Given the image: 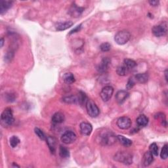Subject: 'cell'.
I'll use <instances>...</instances> for the list:
<instances>
[{"label": "cell", "mask_w": 168, "mask_h": 168, "mask_svg": "<svg viewBox=\"0 0 168 168\" xmlns=\"http://www.w3.org/2000/svg\"><path fill=\"white\" fill-rule=\"evenodd\" d=\"M98 138V142H100V144L104 146H110L116 142L117 137H116L112 132H104L100 134Z\"/></svg>", "instance_id": "1"}, {"label": "cell", "mask_w": 168, "mask_h": 168, "mask_svg": "<svg viewBox=\"0 0 168 168\" xmlns=\"http://www.w3.org/2000/svg\"><path fill=\"white\" fill-rule=\"evenodd\" d=\"M1 122L4 127H9L13 125L14 118L13 111L11 108H6L1 115Z\"/></svg>", "instance_id": "2"}, {"label": "cell", "mask_w": 168, "mask_h": 168, "mask_svg": "<svg viewBox=\"0 0 168 168\" xmlns=\"http://www.w3.org/2000/svg\"><path fill=\"white\" fill-rule=\"evenodd\" d=\"M114 160L125 165H130L133 162L132 155L127 152H119L115 154Z\"/></svg>", "instance_id": "3"}, {"label": "cell", "mask_w": 168, "mask_h": 168, "mask_svg": "<svg viewBox=\"0 0 168 168\" xmlns=\"http://www.w3.org/2000/svg\"><path fill=\"white\" fill-rule=\"evenodd\" d=\"M131 38V34L127 30H122L118 32L114 37V40L118 45H124L127 43Z\"/></svg>", "instance_id": "4"}, {"label": "cell", "mask_w": 168, "mask_h": 168, "mask_svg": "<svg viewBox=\"0 0 168 168\" xmlns=\"http://www.w3.org/2000/svg\"><path fill=\"white\" fill-rule=\"evenodd\" d=\"M85 107L88 114L92 118H96L100 114V110H99L96 103L92 100L89 99V100L87 101Z\"/></svg>", "instance_id": "5"}, {"label": "cell", "mask_w": 168, "mask_h": 168, "mask_svg": "<svg viewBox=\"0 0 168 168\" xmlns=\"http://www.w3.org/2000/svg\"><path fill=\"white\" fill-rule=\"evenodd\" d=\"M77 136L76 133L72 131H67L61 137V141L66 145H70L76 141Z\"/></svg>", "instance_id": "6"}, {"label": "cell", "mask_w": 168, "mask_h": 168, "mask_svg": "<svg viewBox=\"0 0 168 168\" xmlns=\"http://www.w3.org/2000/svg\"><path fill=\"white\" fill-rule=\"evenodd\" d=\"M114 93V89L113 87L110 85L105 86L104 88H103L100 93V96L102 98V100L104 102L108 101L111 97H113Z\"/></svg>", "instance_id": "7"}, {"label": "cell", "mask_w": 168, "mask_h": 168, "mask_svg": "<svg viewBox=\"0 0 168 168\" xmlns=\"http://www.w3.org/2000/svg\"><path fill=\"white\" fill-rule=\"evenodd\" d=\"M152 32L153 34L157 37V38H160V37L164 36L167 33V25L166 24H161L159 25L154 26L152 29Z\"/></svg>", "instance_id": "8"}, {"label": "cell", "mask_w": 168, "mask_h": 168, "mask_svg": "<svg viewBox=\"0 0 168 168\" xmlns=\"http://www.w3.org/2000/svg\"><path fill=\"white\" fill-rule=\"evenodd\" d=\"M132 120L127 116L120 117L117 120V126L121 129H128L132 126Z\"/></svg>", "instance_id": "9"}, {"label": "cell", "mask_w": 168, "mask_h": 168, "mask_svg": "<svg viewBox=\"0 0 168 168\" xmlns=\"http://www.w3.org/2000/svg\"><path fill=\"white\" fill-rule=\"evenodd\" d=\"M129 96V93L126 90H120L118 91L116 95V100L117 103L120 104H123L125 102Z\"/></svg>", "instance_id": "10"}, {"label": "cell", "mask_w": 168, "mask_h": 168, "mask_svg": "<svg viewBox=\"0 0 168 168\" xmlns=\"http://www.w3.org/2000/svg\"><path fill=\"white\" fill-rule=\"evenodd\" d=\"M80 132L83 135L85 136H89L91 135L92 131H93V127L91 124L88 122H82L80 123L79 126Z\"/></svg>", "instance_id": "11"}, {"label": "cell", "mask_w": 168, "mask_h": 168, "mask_svg": "<svg viewBox=\"0 0 168 168\" xmlns=\"http://www.w3.org/2000/svg\"><path fill=\"white\" fill-rule=\"evenodd\" d=\"M110 64V59L108 57H104L102 59L101 63L97 66V70L100 73H104L107 72L108 69L109 65Z\"/></svg>", "instance_id": "12"}, {"label": "cell", "mask_w": 168, "mask_h": 168, "mask_svg": "<svg viewBox=\"0 0 168 168\" xmlns=\"http://www.w3.org/2000/svg\"><path fill=\"white\" fill-rule=\"evenodd\" d=\"M84 10L83 7H78L77 5L74 4L68 11V13L73 17H78L83 13Z\"/></svg>", "instance_id": "13"}, {"label": "cell", "mask_w": 168, "mask_h": 168, "mask_svg": "<svg viewBox=\"0 0 168 168\" xmlns=\"http://www.w3.org/2000/svg\"><path fill=\"white\" fill-rule=\"evenodd\" d=\"M13 2L12 1H0V14L3 15L7 12L13 5Z\"/></svg>", "instance_id": "14"}, {"label": "cell", "mask_w": 168, "mask_h": 168, "mask_svg": "<svg viewBox=\"0 0 168 168\" xmlns=\"http://www.w3.org/2000/svg\"><path fill=\"white\" fill-rule=\"evenodd\" d=\"M154 161V156L153 154L150 152L147 151L145 153L144 156H143L142 160V164H144L145 166H150Z\"/></svg>", "instance_id": "15"}, {"label": "cell", "mask_w": 168, "mask_h": 168, "mask_svg": "<svg viewBox=\"0 0 168 168\" xmlns=\"http://www.w3.org/2000/svg\"><path fill=\"white\" fill-rule=\"evenodd\" d=\"M136 82L139 84H146L149 78L148 74L147 73H139L134 76Z\"/></svg>", "instance_id": "16"}, {"label": "cell", "mask_w": 168, "mask_h": 168, "mask_svg": "<svg viewBox=\"0 0 168 168\" xmlns=\"http://www.w3.org/2000/svg\"><path fill=\"white\" fill-rule=\"evenodd\" d=\"M136 123L139 127H146L148 123V118L144 114H142L138 116L136 120Z\"/></svg>", "instance_id": "17"}, {"label": "cell", "mask_w": 168, "mask_h": 168, "mask_svg": "<svg viewBox=\"0 0 168 168\" xmlns=\"http://www.w3.org/2000/svg\"><path fill=\"white\" fill-rule=\"evenodd\" d=\"M47 144L49 146V150L52 154H54L56 151V139L51 136H49L46 139Z\"/></svg>", "instance_id": "18"}, {"label": "cell", "mask_w": 168, "mask_h": 168, "mask_svg": "<svg viewBox=\"0 0 168 168\" xmlns=\"http://www.w3.org/2000/svg\"><path fill=\"white\" fill-rule=\"evenodd\" d=\"M65 119V115L62 113L58 112V113H56L53 114L52 117V122L55 124H59L64 122Z\"/></svg>", "instance_id": "19"}, {"label": "cell", "mask_w": 168, "mask_h": 168, "mask_svg": "<svg viewBox=\"0 0 168 168\" xmlns=\"http://www.w3.org/2000/svg\"><path fill=\"white\" fill-rule=\"evenodd\" d=\"M73 25L72 21H66L64 22H59L56 25V29L58 31H63L70 28Z\"/></svg>", "instance_id": "20"}, {"label": "cell", "mask_w": 168, "mask_h": 168, "mask_svg": "<svg viewBox=\"0 0 168 168\" xmlns=\"http://www.w3.org/2000/svg\"><path fill=\"white\" fill-rule=\"evenodd\" d=\"M117 139L120 142V144L126 147H129L132 145V141L125 137L123 135H118Z\"/></svg>", "instance_id": "21"}, {"label": "cell", "mask_w": 168, "mask_h": 168, "mask_svg": "<svg viewBox=\"0 0 168 168\" xmlns=\"http://www.w3.org/2000/svg\"><path fill=\"white\" fill-rule=\"evenodd\" d=\"M63 80L65 83H66V84H72L73 83L75 82L76 79L72 73L67 72L64 74Z\"/></svg>", "instance_id": "22"}, {"label": "cell", "mask_w": 168, "mask_h": 168, "mask_svg": "<svg viewBox=\"0 0 168 168\" xmlns=\"http://www.w3.org/2000/svg\"><path fill=\"white\" fill-rule=\"evenodd\" d=\"M63 101L68 104H76L78 102V97L74 95H70V96H67L63 98Z\"/></svg>", "instance_id": "23"}, {"label": "cell", "mask_w": 168, "mask_h": 168, "mask_svg": "<svg viewBox=\"0 0 168 168\" xmlns=\"http://www.w3.org/2000/svg\"><path fill=\"white\" fill-rule=\"evenodd\" d=\"M59 155L61 158H67L70 156V152L65 146H60L59 148Z\"/></svg>", "instance_id": "24"}, {"label": "cell", "mask_w": 168, "mask_h": 168, "mask_svg": "<svg viewBox=\"0 0 168 168\" xmlns=\"http://www.w3.org/2000/svg\"><path fill=\"white\" fill-rule=\"evenodd\" d=\"M124 65H125V66L129 70L130 69H133V68H134L137 66V63L132 59H126L124 60Z\"/></svg>", "instance_id": "25"}, {"label": "cell", "mask_w": 168, "mask_h": 168, "mask_svg": "<svg viewBox=\"0 0 168 168\" xmlns=\"http://www.w3.org/2000/svg\"><path fill=\"white\" fill-rule=\"evenodd\" d=\"M128 69L125 66V65H121L117 68L116 72L120 76H126L127 73Z\"/></svg>", "instance_id": "26"}, {"label": "cell", "mask_w": 168, "mask_h": 168, "mask_svg": "<svg viewBox=\"0 0 168 168\" xmlns=\"http://www.w3.org/2000/svg\"><path fill=\"white\" fill-rule=\"evenodd\" d=\"M9 143L12 148H16L20 143V139L17 136H13L10 138Z\"/></svg>", "instance_id": "27"}, {"label": "cell", "mask_w": 168, "mask_h": 168, "mask_svg": "<svg viewBox=\"0 0 168 168\" xmlns=\"http://www.w3.org/2000/svg\"><path fill=\"white\" fill-rule=\"evenodd\" d=\"M168 156V145L167 144L164 145L160 153V157L161 159L166 160Z\"/></svg>", "instance_id": "28"}, {"label": "cell", "mask_w": 168, "mask_h": 168, "mask_svg": "<svg viewBox=\"0 0 168 168\" xmlns=\"http://www.w3.org/2000/svg\"><path fill=\"white\" fill-rule=\"evenodd\" d=\"M5 101L9 103H13L15 101V99H16L15 94L12 93H6V94H5Z\"/></svg>", "instance_id": "29"}, {"label": "cell", "mask_w": 168, "mask_h": 168, "mask_svg": "<svg viewBox=\"0 0 168 168\" xmlns=\"http://www.w3.org/2000/svg\"><path fill=\"white\" fill-rule=\"evenodd\" d=\"M150 151L153 156H158V145L156 144L155 142L152 143V144L150 146Z\"/></svg>", "instance_id": "30"}, {"label": "cell", "mask_w": 168, "mask_h": 168, "mask_svg": "<svg viewBox=\"0 0 168 168\" xmlns=\"http://www.w3.org/2000/svg\"><path fill=\"white\" fill-rule=\"evenodd\" d=\"M34 132H35V133L36 134V135L38 137L42 140V141H44L46 140V137L45 135V133L43 132V131L41 130L40 128L38 127H36L34 129Z\"/></svg>", "instance_id": "31"}, {"label": "cell", "mask_w": 168, "mask_h": 168, "mask_svg": "<svg viewBox=\"0 0 168 168\" xmlns=\"http://www.w3.org/2000/svg\"><path fill=\"white\" fill-rule=\"evenodd\" d=\"M136 84V81L135 79V78L134 77H132L130 78L128 81H127V83L126 84V89H132L134 85H135Z\"/></svg>", "instance_id": "32"}, {"label": "cell", "mask_w": 168, "mask_h": 168, "mask_svg": "<svg viewBox=\"0 0 168 168\" xmlns=\"http://www.w3.org/2000/svg\"><path fill=\"white\" fill-rule=\"evenodd\" d=\"M111 45L109 43H103L100 46V49L103 52H107L110 50Z\"/></svg>", "instance_id": "33"}, {"label": "cell", "mask_w": 168, "mask_h": 168, "mask_svg": "<svg viewBox=\"0 0 168 168\" xmlns=\"http://www.w3.org/2000/svg\"><path fill=\"white\" fill-rule=\"evenodd\" d=\"M14 56V53L13 51H9L7 53H6L5 56V60H6L7 62H9L11 60V59H13Z\"/></svg>", "instance_id": "34"}, {"label": "cell", "mask_w": 168, "mask_h": 168, "mask_svg": "<svg viewBox=\"0 0 168 168\" xmlns=\"http://www.w3.org/2000/svg\"><path fill=\"white\" fill-rule=\"evenodd\" d=\"M81 28H82V24H79V25L77 26L75 28H74L73 30H72L69 34H74V33H76L78 32H79V31L81 30Z\"/></svg>", "instance_id": "35"}, {"label": "cell", "mask_w": 168, "mask_h": 168, "mask_svg": "<svg viewBox=\"0 0 168 168\" xmlns=\"http://www.w3.org/2000/svg\"><path fill=\"white\" fill-rule=\"evenodd\" d=\"M154 117L155 118H156V119H161V121L166 119V116L164 113H158L157 114L155 115Z\"/></svg>", "instance_id": "36"}, {"label": "cell", "mask_w": 168, "mask_h": 168, "mask_svg": "<svg viewBox=\"0 0 168 168\" xmlns=\"http://www.w3.org/2000/svg\"><path fill=\"white\" fill-rule=\"evenodd\" d=\"M148 3L153 7H156L159 5V1H156V0H151V1H149Z\"/></svg>", "instance_id": "37"}, {"label": "cell", "mask_w": 168, "mask_h": 168, "mask_svg": "<svg viewBox=\"0 0 168 168\" xmlns=\"http://www.w3.org/2000/svg\"><path fill=\"white\" fill-rule=\"evenodd\" d=\"M0 43H1V47H2L3 46V43H4V39L3 38H2L1 39V41H0Z\"/></svg>", "instance_id": "38"}, {"label": "cell", "mask_w": 168, "mask_h": 168, "mask_svg": "<svg viewBox=\"0 0 168 168\" xmlns=\"http://www.w3.org/2000/svg\"><path fill=\"white\" fill-rule=\"evenodd\" d=\"M167 70H166L165 71V76H166V81L167 82Z\"/></svg>", "instance_id": "39"}]
</instances>
